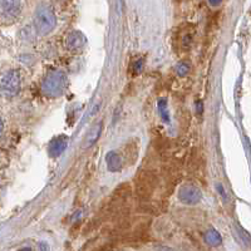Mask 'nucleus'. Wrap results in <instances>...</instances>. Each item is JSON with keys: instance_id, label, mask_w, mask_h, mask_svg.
<instances>
[{"instance_id": "obj_6", "label": "nucleus", "mask_w": 251, "mask_h": 251, "mask_svg": "<svg viewBox=\"0 0 251 251\" xmlns=\"http://www.w3.org/2000/svg\"><path fill=\"white\" fill-rule=\"evenodd\" d=\"M86 43H87V39L82 31H79V30L71 31V33L67 35L66 46L71 51L82 50L83 47L86 46Z\"/></svg>"}, {"instance_id": "obj_8", "label": "nucleus", "mask_w": 251, "mask_h": 251, "mask_svg": "<svg viewBox=\"0 0 251 251\" xmlns=\"http://www.w3.org/2000/svg\"><path fill=\"white\" fill-rule=\"evenodd\" d=\"M107 165H108V169L111 171H118V170L122 167V162H121V158L116 152H109L107 154Z\"/></svg>"}, {"instance_id": "obj_11", "label": "nucleus", "mask_w": 251, "mask_h": 251, "mask_svg": "<svg viewBox=\"0 0 251 251\" xmlns=\"http://www.w3.org/2000/svg\"><path fill=\"white\" fill-rule=\"evenodd\" d=\"M188 71H190V67H188V64H186V63H181V64H178V67H177V72H178V75H185Z\"/></svg>"}, {"instance_id": "obj_3", "label": "nucleus", "mask_w": 251, "mask_h": 251, "mask_svg": "<svg viewBox=\"0 0 251 251\" xmlns=\"http://www.w3.org/2000/svg\"><path fill=\"white\" fill-rule=\"evenodd\" d=\"M22 87V75L17 69H8L0 73V97H15Z\"/></svg>"}, {"instance_id": "obj_7", "label": "nucleus", "mask_w": 251, "mask_h": 251, "mask_svg": "<svg viewBox=\"0 0 251 251\" xmlns=\"http://www.w3.org/2000/svg\"><path fill=\"white\" fill-rule=\"evenodd\" d=\"M67 146H68V138L66 136H58L49 145V153L53 157L60 156L63 152L66 151Z\"/></svg>"}, {"instance_id": "obj_13", "label": "nucleus", "mask_w": 251, "mask_h": 251, "mask_svg": "<svg viewBox=\"0 0 251 251\" xmlns=\"http://www.w3.org/2000/svg\"><path fill=\"white\" fill-rule=\"evenodd\" d=\"M3 132H4V122H3V120L0 118V137H1Z\"/></svg>"}, {"instance_id": "obj_1", "label": "nucleus", "mask_w": 251, "mask_h": 251, "mask_svg": "<svg viewBox=\"0 0 251 251\" xmlns=\"http://www.w3.org/2000/svg\"><path fill=\"white\" fill-rule=\"evenodd\" d=\"M67 88V77L62 71H51L42 82V92L51 98L59 97Z\"/></svg>"}, {"instance_id": "obj_4", "label": "nucleus", "mask_w": 251, "mask_h": 251, "mask_svg": "<svg viewBox=\"0 0 251 251\" xmlns=\"http://www.w3.org/2000/svg\"><path fill=\"white\" fill-rule=\"evenodd\" d=\"M180 200L186 205H196L202 199V192L200 188H197L194 185H185L181 187L180 194H178Z\"/></svg>"}, {"instance_id": "obj_5", "label": "nucleus", "mask_w": 251, "mask_h": 251, "mask_svg": "<svg viewBox=\"0 0 251 251\" xmlns=\"http://www.w3.org/2000/svg\"><path fill=\"white\" fill-rule=\"evenodd\" d=\"M22 0H0V17L4 19H14L19 15Z\"/></svg>"}, {"instance_id": "obj_12", "label": "nucleus", "mask_w": 251, "mask_h": 251, "mask_svg": "<svg viewBox=\"0 0 251 251\" xmlns=\"http://www.w3.org/2000/svg\"><path fill=\"white\" fill-rule=\"evenodd\" d=\"M223 3V0H208V4L211 6H217Z\"/></svg>"}, {"instance_id": "obj_2", "label": "nucleus", "mask_w": 251, "mask_h": 251, "mask_svg": "<svg viewBox=\"0 0 251 251\" xmlns=\"http://www.w3.org/2000/svg\"><path fill=\"white\" fill-rule=\"evenodd\" d=\"M57 25V18H55L53 9L49 5H40L34 14V26L39 35H48L50 31L54 30Z\"/></svg>"}, {"instance_id": "obj_10", "label": "nucleus", "mask_w": 251, "mask_h": 251, "mask_svg": "<svg viewBox=\"0 0 251 251\" xmlns=\"http://www.w3.org/2000/svg\"><path fill=\"white\" fill-rule=\"evenodd\" d=\"M158 111H160L162 121H165L166 123L169 122L170 114H169V109H167V102H166V100H161L160 102H158Z\"/></svg>"}, {"instance_id": "obj_9", "label": "nucleus", "mask_w": 251, "mask_h": 251, "mask_svg": "<svg viewBox=\"0 0 251 251\" xmlns=\"http://www.w3.org/2000/svg\"><path fill=\"white\" fill-rule=\"evenodd\" d=\"M205 240L208 245L212 246H219L220 244L223 243V237L216 230H208L205 235Z\"/></svg>"}]
</instances>
